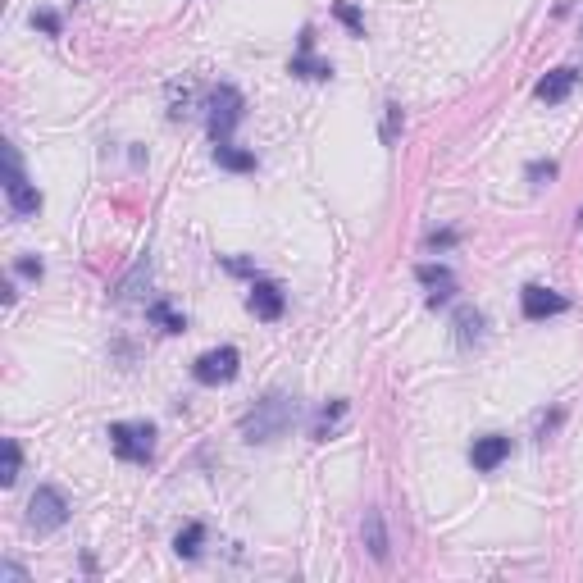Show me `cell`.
Instances as JSON below:
<instances>
[{"mask_svg":"<svg viewBox=\"0 0 583 583\" xmlns=\"http://www.w3.org/2000/svg\"><path fill=\"white\" fill-rule=\"evenodd\" d=\"M237 369H242V356L233 347H215V351H205V356H196L192 379L205 383V388H219V383L237 379Z\"/></svg>","mask_w":583,"mask_h":583,"instance_id":"obj_6","label":"cell"},{"mask_svg":"<svg viewBox=\"0 0 583 583\" xmlns=\"http://www.w3.org/2000/svg\"><path fill=\"white\" fill-rule=\"evenodd\" d=\"M14 269H19L23 278H41V260H32V256H23V260H19V265H14Z\"/></svg>","mask_w":583,"mask_h":583,"instance_id":"obj_26","label":"cell"},{"mask_svg":"<svg viewBox=\"0 0 583 583\" xmlns=\"http://www.w3.org/2000/svg\"><path fill=\"white\" fill-rule=\"evenodd\" d=\"M0 579H5V583H23V579H28V570H23V565H0Z\"/></svg>","mask_w":583,"mask_h":583,"instance_id":"obj_25","label":"cell"},{"mask_svg":"<svg viewBox=\"0 0 583 583\" xmlns=\"http://www.w3.org/2000/svg\"><path fill=\"white\" fill-rule=\"evenodd\" d=\"M297 397L292 392H269V397H260L256 406L242 415V438L256 442V447H265V442H278L292 424H297Z\"/></svg>","mask_w":583,"mask_h":583,"instance_id":"obj_1","label":"cell"},{"mask_svg":"<svg viewBox=\"0 0 583 583\" xmlns=\"http://www.w3.org/2000/svg\"><path fill=\"white\" fill-rule=\"evenodd\" d=\"M215 160H219V169H233V174H251L256 169V155L233 142H215Z\"/></svg>","mask_w":583,"mask_h":583,"instance_id":"obj_15","label":"cell"},{"mask_svg":"<svg viewBox=\"0 0 583 583\" xmlns=\"http://www.w3.org/2000/svg\"><path fill=\"white\" fill-rule=\"evenodd\" d=\"M19 470H23V451H19V442L14 438H5V470H0V483L10 488V483L19 479Z\"/></svg>","mask_w":583,"mask_h":583,"instance_id":"obj_19","label":"cell"},{"mask_svg":"<svg viewBox=\"0 0 583 583\" xmlns=\"http://www.w3.org/2000/svg\"><path fill=\"white\" fill-rule=\"evenodd\" d=\"M205 110H210V137L215 142H233V128L242 123V92L237 87H228V82H219L215 92H210V101H205Z\"/></svg>","mask_w":583,"mask_h":583,"instance_id":"obj_3","label":"cell"},{"mask_svg":"<svg viewBox=\"0 0 583 583\" xmlns=\"http://www.w3.org/2000/svg\"><path fill=\"white\" fill-rule=\"evenodd\" d=\"M287 69L297 73V78H333V64L328 60H315V28H301V41H297V55Z\"/></svg>","mask_w":583,"mask_h":583,"instance_id":"obj_9","label":"cell"},{"mask_svg":"<svg viewBox=\"0 0 583 583\" xmlns=\"http://www.w3.org/2000/svg\"><path fill=\"white\" fill-rule=\"evenodd\" d=\"M415 278L429 287V306H442V301L456 297V274H451L447 265H420Z\"/></svg>","mask_w":583,"mask_h":583,"instance_id":"obj_11","label":"cell"},{"mask_svg":"<svg viewBox=\"0 0 583 583\" xmlns=\"http://www.w3.org/2000/svg\"><path fill=\"white\" fill-rule=\"evenodd\" d=\"M5 196H10V210L19 219H28V215H37L41 210V192L28 183V174H23L19 151H14V146H5Z\"/></svg>","mask_w":583,"mask_h":583,"instance_id":"obj_4","label":"cell"},{"mask_svg":"<svg viewBox=\"0 0 583 583\" xmlns=\"http://www.w3.org/2000/svg\"><path fill=\"white\" fill-rule=\"evenodd\" d=\"M142 278H151V260H137V269L128 278H123L119 283V292H114V297L119 301H128V297H137V283H142Z\"/></svg>","mask_w":583,"mask_h":583,"instance_id":"obj_21","label":"cell"},{"mask_svg":"<svg viewBox=\"0 0 583 583\" xmlns=\"http://www.w3.org/2000/svg\"><path fill=\"white\" fill-rule=\"evenodd\" d=\"M347 401H328V406L324 410H319V420H315V429H310V438H315V442H328V438H333V433H338L342 429V420H347Z\"/></svg>","mask_w":583,"mask_h":583,"instance_id":"obj_14","label":"cell"},{"mask_svg":"<svg viewBox=\"0 0 583 583\" xmlns=\"http://www.w3.org/2000/svg\"><path fill=\"white\" fill-rule=\"evenodd\" d=\"M483 338V315L479 310H456V342H461V347H474V342Z\"/></svg>","mask_w":583,"mask_h":583,"instance_id":"obj_17","label":"cell"},{"mask_svg":"<svg viewBox=\"0 0 583 583\" xmlns=\"http://www.w3.org/2000/svg\"><path fill=\"white\" fill-rule=\"evenodd\" d=\"M511 456V438H502V433H488V438H474V447H470V461H474V470L479 474H492L497 465Z\"/></svg>","mask_w":583,"mask_h":583,"instance_id":"obj_10","label":"cell"},{"mask_svg":"<svg viewBox=\"0 0 583 583\" xmlns=\"http://www.w3.org/2000/svg\"><path fill=\"white\" fill-rule=\"evenodd\" d=\"M556 178V160H533L529 164V183L533 187H547Z\"/></svg>","mask_w":583,"mask_h":583,"instance_id":"obj_22","label":"cell"},{"mask_svg":"<svg viewBox=\"0 0 583 583\" xmlns=\"http://www.w3.org/2000/svg\"><path fill=\"white\" fill-rule=\"evenodd\" d=\"M520 310H524V319H552V315H561V310H570V301L543 283H529L520 292Z\"/></svg>","mask_w":583,"mask_h":583,"instance_id":"obj_7","label":"cell"},{"mask_svg":"<svg viewBox=\"0 0 583 583\" xmlns=\"http://www.w3.org/2000/svg\"><path fill=\"white\" fill-rule=\"evenodd\" d=\"M251 315L256 319H265V324H274V319H283V306H287V297H283V287L274 283V278H256L251 283Z\"/></svg>","mask_w":583,"mask_h":583,"instance_id":"obj_8","label":"cell"},{"mask_svg":"<svg viewBox=\"0 0 583 583\" xmlns=\"http://www.w3.org/2000/svg\"><path fill=\"white\" fill-rule=\"evenodd\" d=\"M32 23H37L41 32H51V37H60V14H55V10H37V14H32Z\"/></svg>","mask_w":583,"mask_h":583,"instance_id":"obj_23","label":"cell"},{"mask_svg":"<svg viewBox=\"0 0 583 583\" xmlns=\"http://www.w3.org/2000/svg\"><path fill=\"white\" fill-rule=\"evenodd\" d=\"M146 319H151V324H160L164 333H183V328H187V319L178 315L169 301H151V306H146Z\"/></svg>","mask_w":583,"mask_h":583,"instance_id":"obj_18","label":"cell"},{"mask_svg":"<svg viewBox=\"0 0 583 583\" xmlns=\"http://www.w3.org/2000/svg\"><path fill=\"white\" fill-rule=\"evenodd\" d=\"M574 82H579V73H574V69H552L543 82H538V101H547V105H561L565 96L574 92Z\"/></svg>","mask_w":583,"mask_h":583,"instance_id":"obj_13","label":"cell"},{"mask_svg":"<svg viewBox=\"0 0 583 583\" xmlns=\"http://www.w3.org/2000/svg\"><path fill=\"white\" fill-rule=\"evenodd\" d=\"M28 524L37 533H55L69 524V502H64V492L51 488V483H41L37 492H32V502H28Z\"/></svg>","mask_w":583,"mask_h":583,"instance_id":"obj_5","label":"cell"},{"mask_svg":"<svg viewBox=\"0 0 583 583\" xmlns=\"http://www.w3.org/2000/svg\"><path fill=\"white\" fill-rule=\"evenodd\" d=\"M365 547H369V556H374V561L379 565H388V524H383V511H374V506H369L365 511Z\"/></svg>","mask_w":583,"mask_h":583,"instance_id":"obj_12","label":"cell"},{"mask_svg":"<svg viewBox=\"0 0 583 583\" xmlns=\"http://www.w3.org/2000/svg\"><path fill=\"white\" fill-rule=\"evenodd\" d=\"M401 128V105H388V123H383V142H392Z\"/></svg>","mask_w":583,"mask_h":583,"instance_id":"obj_24","label":"cell"},{"mask_svg":"<svg viewBox=\"0 0 583 583\" xmlns=\"http://www.w3.org/2000/svg\"><path fill=\"white\" fill-rule=\"evenodd\" d=\"M201 543H205V524L201 520H187L183 533L174 538V552L183 556V561H196V556H201Z\"/></svg>","mask_w":583,"mask_h":583,"instance_id":"obj_16","label":"cell"},{"mask_svg":"<svg viewBox=\"0 0 583 583\" xmlns=\"http://www.w3.org/2000/svg\"><path fill=\"white\" fill-rule=\"evenodd\" d=\"M110 447L119 461H133V465H151L155 456V429L146 420H119L110 424Z\"/></svg>","mask_w":583,"mask_h":583,"instance_id":"obj_2","label":"cell"},{"mask_svg":"<svg viewBox=\"0 0 583 583\" xmlns=\"http://www.w3.org/2000/svg\"><path fill=\"white\" fill-rule=\"evenodd\" d=\"M333 14H338V23H347L351 37H365V19H360V10L351 5V0H338V5H333Z\"/></svg>","mask_w":583,"mask_h":583,"instance_id":"obj_20","label":"cell"}]
</instances>
